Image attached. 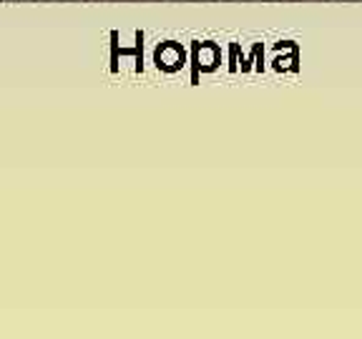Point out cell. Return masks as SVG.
Wrapping results in <instances>:
<instances>
[{
    "label": "cell",
    "mask_w": 362,
    "mask_h": 339,
    "mask_svg": "<svg viewBox=\"0 0 362 339\" xmlns=\"http://www.w3.org/2000/svg\"><path fill=\"white\" fill-rule=\"evenodd\" d=\"M156 61H158V66H164V68H169V71H174V68L181 63V53H179V48H176L174 43L164 45V48H158Z\"/></svg>",
    "instance_id": "obj_1"
},
{
    "label": "cell",
    "mask_w": 362,
    "mask_h": 339,
    "mask_svg": "<svg viewBox=\"0 0 362 339\" xmlns=\"http://www.w3.org/2000/svg\"><path fill=\"white\" fill-rule=\"evenodd\" d=\"M131 3H153V0H131Z\"/></svg>",
    "instance_id": "obj_2"
},
{
    "label": "cell",
    "mask_w": 362,
    "mask_h": 339,
    "mask_svg": "<svg viewBox=\"0 0 362 339\" xmlns=\"http://www.w3.org/2000/svg\"><path fill=\"white\" fill-rule=\"evenodd\" d=\"M192 3H214V0H192Z\"/></svg>",
    "instance_id": "obj_3"
}]
</instances>
